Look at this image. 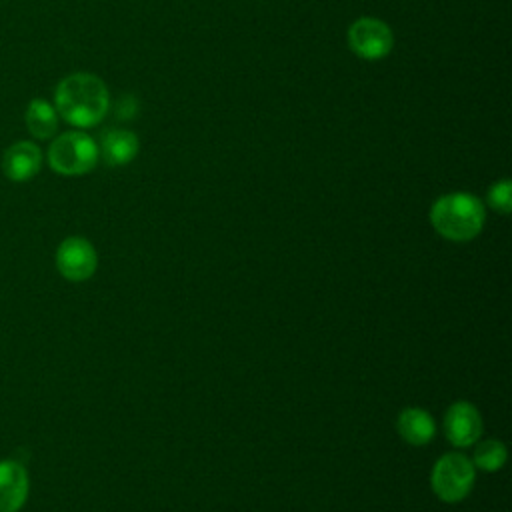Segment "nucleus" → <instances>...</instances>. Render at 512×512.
<instances>
[{"mask_svg":"<svg viewBox=\"0 0 512 512\" xmlns=\"http://www.w3.org/2000/svg\"><path fill=\"white\" fill-rule=\"evenodd\" d=\"M24 122L28 132L38 140H48L58 130V112L44 98H32L24 112Z\"/></svg>","mask_w":512,"mask_h":512,"instance_id":"obj_12","label":"nucleus"},{"mask_svg":"<svg viewBox=\"0 0 512 512\" xmlns=\"http://www.w3.org/2000/svg\"><path fill=\"white\" fill-rule=\"evenodd\" d=\"M444 432L458 448L472 446L482 436V416L472 402L458 400L444 414Z\"/></svg>","mask_w":512,"mask_h":512,"instance_id":"obj_7","label":"nucleus"},{"mask_svg":"<svg viewBox=\"0 0 512 512\" xmlns=\"http://www.w3.org/2000/svg\"><path fill=\"white\" fill-rule=\"evenodd\" d=\"M486 200L494 210H498L502 214H510V210H512V182L508 178L494 182L488 188Z\"/></svg>","mask_w":512,"mask_h":512,"instance_id":"obj_14","label":"nucleus"},{"mask_svg":"<svg viewBox=\"0 0 512 512\" xmlns=\"http://www.w3.org/2000/svg\"><path fill=\"white\" fill-rule=\"evenodd\" d=\"M396 430L408 444L424 446L434 438L436 422L424 408L408 406L398 414Z\"/></svg>","mask_w":512,"mask_h":512,"instance_id":"obj_11","label":"nucleus"},{"mask_svg":"<svg viewBox=\"0 0 512 512\" xmlns=\"http://www.w3.org/2000/svg\"><path fill=\"white\" fill-rule=\"evenodd\" d=\"M56 268L66 280L84 282L98 268L96 248L82 236H70L56 248Z\"/></svg>","mask_w":512,"mask_h":512,"instance_id":"obj_6","label":"nucleus"},{"mask_svg":"<svg viewBox=\"0 0 512 512\" xmlns=\"http://www.w3.org/2000/svg\"><path fill=\"white\" fill-rule=\"evenodd\" d=\"M348 46L356 56L364 60H380L390 54L394 46V34L386 22L362 16L348 28Z\"/></svg>","mask_w":512,"mask_h":512,"instance_id":"obj_5","label":"nucleus"},{"mask_svg":"<svg viewBox=\"0 0 512 512\" xmlns=\"http://www.w3.org/2000/svg\"><path fill=\"white\" fill-rule=\"evenodd\" d=\"M476 480V468L470 458L460 452L442 454L430 474L434 494L448 504L464 500Z\"/></svg>","mask_w":512,"mask_h":512,"instance_id":"obj_4","label":"nucleus"},{"mask_svg":"<svg viewBox=\"0 0 512 512\" xmlns=\"http://www.w3.org/2000/svg\"><path fill=\"white\" fill-rule=\"evenodd\" d=\"M486 222V210L480 198L468 192H450L440 196L430 208V224L452 242L476 238Z\"/></svg>","mask_w":512,"mask_h":512,"instance_id":"obj_2","label":"nucleus"},{"mask_svg":"<svg viewBox=\"0 0 512 512\" xmlns=\"http://www.w3.org/2000/svg\"><path fill=\"white\" fill-rule=\"evenodd\" d=\"M100 158L96 140L82 130H68L56 136L48 148V164L62 176H82Z\"/></svg>","mask_w":512,"mask_h":512,"instance_id":"obj_3","label":"nucleus"},{"mask_svg":"<svg viewBox=\"0 0 512 512\" xmlns=\"http://www.w3.org/2000/svg\"><path fill=\"white\" fill-rule=\"evenodd\" d=\"M30 480L16 460H0V512H18L28 500Z\"/></svg>","mask_w":512,"mask_h":512,"instance_id":"obj_9","label":"nucleus"},{"mask_svg":"<svg viewBox=\"0 0 512 512\" xmlns=\"http://www.w3.org/2000/svg\"><path fill=\"white\" fill-rule=\"evenodd\" d=\"M98 150H100L102 158L106 160V164L124 166L136 158V154L140 150V142L134 132L122 130V128H112L102 134Z\"/></svg>","mask_w":512,"mask_h":512,"instance_id":"obj_10","label":"nucleus"},{"mask_svg":"<svg viewBox=\"0 0 512 512\" xmlns=\"http://www.w3.org/2000/svg\"><path fill=\"white\" fill-rule=\"evenodd\" d=\"M110 94L102 78L90 72H74L62 78L54 90V108L74 128H92L108 112Z\"/></svg>","mask_w":512,"mask_h":512,"instance_id":"obj_1","label":"nucleus"},{"mask_svg":"<svg viewBox=\"0 0 512 512\" xmlns=\"http://www.w3.org/2000/svg\"><path fill=\"white\" fill-rule=\"evenodd\" d=\"M506 458H508L506 446L496 438H488L476 446L472 464L474 468H480L484 472H496L506 464Z\"/></svg>","mask_w":512,"mask_h":512,"instance_id":"obj_13","label":"nucleus"},{"mask_svg":"<svg viewBox=\"0 0 512 512\" xmlns=\"http://www.w3.org/2000/svg\"><path fill=\"white\" fill-rule=\"evenodd\" d=\"M42 166V150L30 140H18L4 150L2 172L12 182L32 180Z\"/></svg>","mask_w":512,"mask_h":512,"instance_id":"obj_8","label":"nucleus"}]
</instances>
